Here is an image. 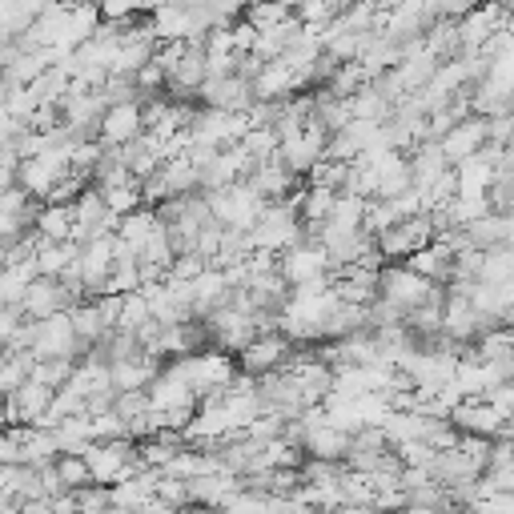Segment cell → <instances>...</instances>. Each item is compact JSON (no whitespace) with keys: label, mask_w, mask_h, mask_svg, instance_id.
<instances>
[{"label":"cell","mask_w":514,"mask_h":514,"mask_svg":"<svg viewBox=\"0 0 514 514\" xmlns=\"http://www.w3.org/2000/svg\"><path fill=\"white\" fill-rule=\"evenodd\" d=\"M97 193H101V189H97ZM101 197H105V209H109L117 221H121L125 213H133V209H145V205H141V189H137V181L117 185V189H105Z\"/></svg>","instance_id":"cell-29"},{"label":"cell","mask_w":514,"mask_h":514,"mask_svg":"<svg viewBox=\"0 0 514 514\" xmlns=\"http://www.w3.org/2000/svg\"><path fill=\"white\" fill-rule=\"evenodd\" d=\"M17 466V442L9 438V430H0V470Z\"/></svg>","instance_id":"cell-43"},{"label":"cell","mask_w":514,"mask_h":514,"mask_svg":"<svg viewBox=\"0 0 514 514\" xmlns=\"http://www.w3.org/2000/svg\"><path fill=\"white\" fill-rule=\"evenodd\" d=\"M205 205H209V213L221 229H241V233H249L257 225V217H262V209H266V201L241 181L229 185V189L205 193Z\"/></svg>","instance_id":"cell-2"},{"label":"cell","mask_w":514,"mask_h":514,"mask_svg":"<svg viewBox=\"0 0 514 514\" xmlns=\"http://www.w3.org/2000/svg\"><path fill=\"white\" fill-rule=\"evenodd\" d=\"M133 85H137V97H157V93H165V73L149 61L133 73Z\"/></svg>","instance_id":"cell-37"},{"label":"cell","mask_w":514,"mask_h":514,"mask_svg":"<svg viewBox=\"0 0 514 514\" xmlns=\"http://www.w3.org/2000/svg\"><path fill=\"white\" fill-rule=\"evenodd\" d=\"M462 229H466V245L478 249V253H486V249H494V245H510V217L486 213V217H478V221H470V225H462Z\"/></svg>","instance_id":"cell-18"},{"label":"cell","mask_w":514,"mask_h":514,"mask_svg":"<svg viewBox=\"0 0 514 514\" xmlns=\"http://www.w3.org/2000/svg\"><path fill=\"white\" fill-rule=\"evenodd\" d=\"M394 225H398V213H394L390 201H366V213H362V233L366 237H378Z\"/></svg>","instance_id":"cell-30"},{"label":"cell","mask_w":514,"mask_h":514,"mask_svg":"<svg viewBox=\"0 0 514 514\" xmlns=\"http://www.w3.org/2000/svg\"><path fill=\"white\" fill-rule=\"evenodd\" d=\"M157 370H161V362H153L149 354H137V358H125V362H113V366H109V386H113L117 394H125V390H145V386L157 378Z\"/></svg>","instance_id":"cell-14"},{"label":"cell","mask_w":514,"mask_h":514,"mask_svg":"<svg viewBox=\"0 0 514 514\" xmlns=\"http://www.w3.org/2000/svg\"><path fill=\"white\" fill-rule=\"evenodd\" d=\"M185 486H189V506H213V510H221L241 490V478L217 470V474H201V478H193Z\"/></svg>","instance_id":"cell-12"},{"label":"cell","mask_w":514,"mask_h":514,"mask_svg":"<svg viewBox=\"0 0 514 514\" xmlns=\"http://www.w3.org/2000/svg\"><path fill=\"white\" fill-rule=\"evenodd\" d=\"M0 362H5V346H0Z\"/></svg>","instance_id":"cell-45"},{"label":"cell","mask_w":514,"mask_h":514,"mask_svg":"<svg viewBox=\"0 0 514 514\" xmlns=\"http://www.w3.org/2000/svg\"><path fill=\"white\" fill-rule=\"evenodd\" d=\"M21 314L33 318V322H45L53 314H65L61 310V290L53 278H37L29 290H25V302H21Z\"/></svg>","instance_id":"cell-16"},{"label":"cell","mask_w":514,"mask_h":514,"mask_svg":"<svg viewBox=\"0 0 514 514\" xmlns=\"http://www.w3.org/2000/svg\"><path fill=\"white\" fill-rule=\"evenodd\" d=\"M53 470H57V478H61V486H65L69 494L93 482V478H89V466H85V458H81V454H57V458H53Z\"/></svg>","instance_id":"cell-28"},{"label":"cell","mask_w":514,"mask_h":514,"mask_svg":"<svg viewBox=\"0 0 514 514\" xmlns=\"http://www.w3.org/2000/svg\"><path fill=\"white\" fill-rule=\"evenodd\" d=\"M69 322H73V334H77V342L89 350V346H97L109 330H105V322L97 318V310H93V302H85V306H77V310H69Z\"/></svg>","instance_id":"cell-26"},{"label":"cell","mask_w":514,"mask_h":514,"mask_svg":"<svg viewBox=\"0 0 514 514\" xmlns=\"http://www.w3.org/2000/svg\"><path fill=\"white\" fill-rule=\"evenodd\" d=\"M494 181V169L478 157H466L462 165H454V197H486Z\"/></svg>","instance_id":"cell-19"},{"label":"cell","mask_w":514,"mask_h":514,"mask_svg":"<svg viewBox=\"0 0 514 514\" xmlns=\"http://www.w3.org/2000/svg\"><path fill=\"white\" fill-rule=\"evenodd\" d=\"M266 510H270V498L266 494H253V490H237L221 506V514H266Z\"/></svg>","instance_id":"cell-34"},{"label":"cell","mask_w":514,"mask_h":514,"mask_svg":"<svg viewBox=\"0 0 514 514\" xmlns=\"http://www.w3.org/2000/svg\"><path fill=\"white\" fill-rule=\"evenodd\" d=\"M25 322V314L21 310H13V306H0V346H5L13 334H17V326Z\"/></svg>","instance_id":"cell-41"},{"label":"cell","mask_w":514,"mask_h":514,"mask_svg":"<svg viewBox=\"0 0 514 514\" xmlns=\"http://www.w3.org/2000/svg\"><path fill=\"white\" fill-rule=\"evenodd\" d=\"M466 302H470V310H478V314H490V318H498V322H510L514 282H506V286H478Z\"/></svg>","instance_id":"cell-21"},{"label":"cell","mask_w":514,"mask_h":514,"mask_svg":"<svg viewBox=\"0 0 514 514\" xmlns=\"http://www.w3.org/2000/svg\"><path fill=\"white\" fill-rule=\"evenodd\" d=\"M205 270H209V266L201 262L197 253H181V257H173V266H169V282H185V286H189V282H197Z\"/></svg>","instance_id":"cell-36"},{"label":"cell","mask_w":514,"mask_h":514,"mask_svg":"<svg viewBox=\"0 0 514 514\" xmlns=\"http://www.w3.org/2000/svg\"><path fill=\"white\" fill-rule=\"evenodd\" d=\"M290 17H294V5H249V9H241V21H245L253 33L274 29V25L290 21Z\"/></svg>","instance_id":"cell-27"},{"label":"cell","mask_w":514,"mask_h":514,"mask_svg":"<svg viewBox=\"0 0 514 514\" xmlns=\"http://www.w3.org/2000/svg\"><path fill=\"white\" fill-rule=\"evenodd\" d=\"M73 370H77V362H65V358H53V362H37V370H33V382H41V386H49V390H61V386H69Z\"/></svg>","instance_id":"cell-31"},{"label":"cell","mask_w":514,"mask_h":514,"mask_svg":"<svg viewBox=\"0 0 514 514\" xmlns=\"http://www.w3.org/2000/svg\"><path fill=\"white\" fill-rule=\"evenodd\" d=\"M474 514H514V494H490L470 506Z\"/></svg>","instance_id":"cell-40"},{"label":"cell","mask_w":514,"mask_h":514,"mask_svg":"<svg viewBox=\"0 0 514 514\" xmlns=\"http://www.w3.org/2000/svg\"><path fill=\"white\" fill-rule=\"evenodd\" d=\"M294 346L282 338V334H257L241 354H237V370L249 374V378H266V374H278L286 362H290Z\"/></svg>","instance_id":"cell-5"},{"label":"cell","mask_w":514,"mask_h":514,"mask_svg":"<svg viewBox=\"0 0 514 514\" xmlns=\"http://www.w3.org/2000/svg\"><path fill=\"white\" fill-rule=\"evenodd\" d=\"M197 105L217 109V113H245L253 105V89L241 77H217V81H205L197 89Z\"/></svg>","instance_id":"cell-8"},{"label":"cell","mask_w":514,"mask_h":514,"mask_svg":"<svg viewBox=\"0 0 514 514\" xmlns=\"http://www.w3.org/2000/svg\"><path fill=\"white\" fill-rule=\"evenodd\" d=\"M153 233H157V217H153V209H133V213H125V217L117 221V229H113V237H117V241H125L133 253H137Z\"/></svg>","instance_id":"cell-22"},{"label":"cell","mask_w":514,"mask_h":514,"mask_svg":"<svg viewBox=\"0 0 514 514\" xmlns=\"http://www.w3.org/2000/svg\"><path fill=\"white\" fill-rule=\"evenodd\" d=\"M326 270H330V262H326V249L322 245H306V241H298V245H290L286 253H278V278L294 290V286H306V282H314V278H326Z\"/></svg>","instance_id":"cell-6"},{"label":"cell","mask_w":514,"mask_h":514,"mask_svg":"<svg viewBox=\"0 0 514 514\" xmlns=\"http://www.w3.org/2000/svg\"><path fill=\"white\" fill-rule=\"evenodd\" d=\"M330 514H378L374 506H338V510H330Z\"/></svg>","instance_id":"cell-44"},{"label":"cell","mask_w":514,"mask_h":514,"mask_svg":"<svg viewBox=\"0 0 514 514\" xmlns=\"http://www.w3.org/2000/svg\"><path fill=\"white\" fill-rule=\"evenodd\" d=\"M458 434H474V438H486V442H494L498 438V426L506 422V418H498L482 398H462L454 410H450V418H446Z\"/></svg>","instance_id":"cell-9"},{"label":"cell","mask_w":514,"mask_h":514,"mask_svg":"<svg viewBox=\"0 0 514 514\" xmlns=\"http://www.w3.org/2000/svg\"><path fill=\"white\" fill-rule=\"evenodd\" d=\"M33 233L41 241H49V245L69 241V233H73V209L69 205H41V213L33 221Z\"/></svg>","instance_id":"cell-20"},{"label":"cell","mask_w":514,"mask_h":514,"mask_svg":"<svg viewBox=\"0 0 514 514\" xmlns=\"http://www.w3.org/2000/svg\"><path fill=\"white\" fill-rule=\"evenodd\" d=\"M346 446H350V434L322 426V430L306 434V442H302V454H306V458H314V462H330V466H342V458H346Z\"/></svg>","instance_id":"cell-17"},{"label":"cell","mask_w":514,"mask_h":514,"mask_svg":"<svg viewBox=\"0 0 514 514\" xmlns=\"http://www.w3.org/2000/svg\"><path fill=\"white\" fill-rule=\"evenodd\" d=\"M398 266H406L410 274H418L422 282H430V286H446L450 282V270H454V257L442 249V245H426V249H418V253H410L406 262H398Z\"/></svg>","instance_id":"cell-13"},{"label":"cell","mask_w":514,"mask_h":514,"mask_svg":"<svg viewBox=\"0 0 514 514\" xmlns=\"http://www.w3.org/2000/svg\"><path fill=\"white\" fill-rule=\"evenodd\" d=\"M141 133L145 129H141V109L137 105H113V109H105V117H101V145L105 149H125Z\"/></svg>","instance_id":"cell-11"},{"label":"cell","mask_w":514,"mask_h":514,"mask_svg":"<svg viewBox=\"0 0 514 514\" xmlns=\"http://www.w3.org/2000/svg\"><path fill=\"white\" fill-rule=\"evenodd\" d=\"M434 290H438V286L422 282V278L410 274L406 266H382V270H378V298H382L386 306H394L402 318H406L410 310L426 306V302L434 298Z\"/></svg>","instance_id":"cell-3"},{"label":"cell","mask_w":514,"mask_h":514,"mask_svg":"<svg viewBox=\"0 0 514 514\" xmlns=\"http://www.w3.org/2000/svg\"><path fill=\"white\" fill-rule=\"evenodd\" d=\"M334 201H338V193L318 189V185H302V193L294 197V205H298V221H326V217H330V209H334Z\"/></svg>","instance_id":"cell-24"},{"label":"cell","mask_w":514,"mask_h":514,"mask_svg":"<svg viewBox=\"0 0 514 514\" xmlns=\"http://www.w3.org/2000/svg\"><path fill=\"white\" fill-rule=\"evenodd\" d=\"M510 274H514V253H510V245H494V249L482 253V278H478V286H506Z\"/></svg>","instance_id":"cell-23"},{"label":"cell","mask_w":514,"mask_h":514,"mask_svg":"<svg viewBox=\"0 0 514 514\" xmlns=\"http://www.w3.org/2000/svg\"><path fill=\"white\" fill-rule=\"evenodd\" d=\"M510 25V9L506 5H474L462 21H458V41H462V53H478L498 29Z\"/></svg>","instance_id":"cell-7"},{"label":"cell","mask_w":514,"mask_h":514,"mask_svg":"<svg viewBox=\"0 0 514 514\" xmlns=\"http://www.w3.org/2000/svg\"><path fill=\"white\" fill-rule=\"evenodd\" d=\"M498 418H514V386H494V390H486V398H482Z\"/></svg>","instance_id":"cell-38"},{"label":"cell","mask_w":514,"mask_h":514,"mask_svg":"<svg viewBox=\"0 0 514 514\" xmlns=\"http://www.w3.org/2000/svg\"><path fill=\"white\" fill-rule=\"evenodd\" d=\"M153 498H157V502H165L169 510H185V506H189V486H185L181 478L157 474V482H153Z\"/></svg>","instance_id":"cell-32"},{"label":"cell","mask_w":514,"mask_h":514,"mask_svg":"<svg viewBox=\"0 0 514 514\" xmlns=\"http://www.w3.org/2000/svg\"><path fill=\"white\" fill-rule=\"evenodd\" d=\"M482 145H486V121H482V117H466V121H458V125L438 141V149H442V157H446V165H450V169H454V165H462L466 157H474Z\"/></svg>","instance_id":"cell-10"},{"label":"cell","mask_w":514,"mask_h":514,"mask_svg":"<svg viewBox=\"0 0 514 514\" xmlns=\"http://www.w3.org/2000/svg\"><path fill=\"white\" fill-rule=\"evenodd\" d=\"M394 213H398V221H410V217H418V213H426V205H422V193L418 189H406V193H398L394 201Z\"/></svg>","instance_id":"cell-39"},{"label":"cell","mask_w":514,"mask_h":514,"mask_svg":"<svg viewBox=\"0 0 514 514\" xmlns=\"http://www.w3.org/2000/svg\"><path fill=\"white\" fill-rule=\"evenodd\" d=\"M89 438L93 442H113V438H125V422L109 410V414H93L89 418Z\"/></svg>","instance_id":"cell-35"},{"label":"cell","mask_w":514,"mask_h":514,"mask_svg":"<svg viewBox=\"0 0 514 514\" xmlns=\"http://www.w3.org/2000/svg\"><path fill=\"white\" fill-rule=\"evenodd\" d=\"M113 414H117L121 422L145 418V414H149V398H145V390H125V394H117V398H113Z\"/></svg>","instance_id":"cell-33"},{"label":"cell","mask_w":514,"mask_h":514,"mask_svg":"<svg viewBox=\"0 0 514 514\" xmlns=\"http://www.w3.org/2000/svg\"><path fill=\"white\" fill-rule=\"evenodd\" d=\"M81 354H85V346L77 342L69 314H53V318L37 322V342H33V358L37 362H53V358L81 362Z\"/></svg>","instance_id":"cell-4"},{"label":"cell","mask_w":514,"mask_h":514,"mask_svg":"<svg viewBox=\"0 0 514 514\" xmlns=\"http://www.w3.org/2000/svg\"><path fill=\"white\" fill-rule=\"evenodd\" d=\"M77 257H81V245L77 241H61V245H49V241H41L37 245V278H61V274H69L73 266H77Z\"/></svg>","instance_id":"cell-15"},{"label":"cell","mask_w":514,"mask_h":514,"mask_svg":"<svg viewBox=\"0 0 514 514\" xmlns=\"http://www.w3.org/2000/svg\"><path fill=\"white\" fill-rule=\"evenodd\" d=\"M506 141H510V117H494V121H486V145L506 149Z\"/></svg>","instance_id":"cell-42"},{"label":"cell","mask_w":514,"mask_h":514,"mask_svg":"<svg viewBox=\"0 0 514 514\" xmlns=\"http://www.w3.org/2000/svg\"><path fill=\"white\" fill-rule=\"evenodd\" d=\"M362 213H366V201L362 197H338L330 217H326V229L334 233H358L362 229Z\"/></svg>","instance_id":"cell-25"},{"label":"cell","mask_w":514,"mask_h":514,"mask_svg":"<svg viewBox=\"0 0 514 514\" xmlns=\"http://www.w3.org/2000/svg\"><path fill=\"white\" fill-rule=\"evenodd\" d=\"M302 193V189H298ZM294 193V197H298ZM290 201H266L262 217H257V225L249 229V245L253 249H266V253H286L290 245L302 241V221H298V205Z\"/></svg>","instance_id":"cell-1"}]
</instances>
